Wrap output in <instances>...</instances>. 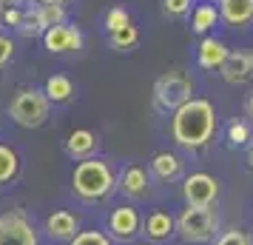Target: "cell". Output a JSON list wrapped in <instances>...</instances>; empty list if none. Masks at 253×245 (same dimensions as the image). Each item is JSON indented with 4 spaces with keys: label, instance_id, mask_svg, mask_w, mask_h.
Wrapping results in <instances>:
<instances>
[{
    "label": "cell",
    "instance_id": "obj_21",
    "mask_svg": "<svg viewBox=\"0 0 253 245\" xmlns=\"http://www.w3.org/2000/svg\"><path fill=\"white\" fill-rule=\"evenodd\" d=\"M35 17L37 23L43 26V32L51 26H63L66 23V9L60 3H46V6H35Z\"/></svg>",
    "mask_w": 253,
    "mask_h": 245
},
{
    "label": "cell",
    "instance_id": "obj_10",
    "mask_svg": "<svg viewBox=\"0 0 253 245\" xmlns=\"http://www.w3.org/2000/svg\"><path fill=\"white\" fill-rule=\"evenodd\" d=\"M142 237L148 240V243L154 245H162V243H168V240H173L176 237V220H173V214L171 211H165V208H154L142 220Z\"/></svg>",
    "mask_w": 253,
    "mask_h": 245
},
{
    "label": "cell",
    "instance_id": "obj_31",
    "mask_svg": "<svg viewBox=\"0 0 253 245\" xmlns=\"http://www.w3.org/2000/svg\"><path fill=\"white\" fill-rule=\"evenodd\" d=\"M26 0H0V12L3 9H17V6H23Z\"/></svg>",
    "mask_w": 253,
    "mask_h": 245
},
{
    "label": "cell",
    "instance_id": "obj_34",
    "mask_svg": "<svg viewBox=\"0 0 253 245\" xmlns=\"http://www.w3.org/2000/svg\"><path fill=\"white\" fill-rule=\"evenodd\" d=\"M48 3H60V6H63V3H66V0H48Z\"/></svg>",
    "mask_w": 253,
    "mask_h": 245
},
{
    "label": "cell",
    "instance_id": "obj_35",
    "mask_svg": "<svg viewBox=\"0 0 253 245\" xmlns=\"http://www.w3.org/2000/svg\"><path fill=\"white\" fill-rule=\"evenodd\" d=\"M251 57H253V51H251Z\"/></svg>",
    "mask_w": 253,
    "mask_h": 245
},
{
    "label": "cell",
    "instance_id": "obj_27",
    "mask_svg": "<svg viewBox=\"0 0 253 245\" xmlns=\"http://www.w3.org/2000/svg\"><path fill=\"white\" fill-rule=\"evenodd\" d=\"M17 32L26 37H35V35H43V26L37 23V17H35V9L32 12H26L23 14V23L17 26Z\"/></svg>",
    "mask_w": 253,
    "mask_h": 245
},
{
    "label": "cell",
    "instance_id": "obj_7",
    "mask_svg": "<svg viewBox=\"0 0 253 245\" xmlns=\"http://www.w3.org/2000/svg\"><path fill=\"white\" fill-rule=\"evenodd\" d=\"M105 231H108V237L117 240V243H131V240H137L139 231H142V217H139V211L134 208V205H117V208H111V214H108Z\"/></svg>",
    "mask_w": 253,
    "mask_h": 245
},
{
    "label": "cell",
    "instance_id": "obj_30",
    "mask_svg": "<svg viewBox=\"0 0 253 245\" xmlns=\"http://www.w3.org/2000/svg\"><path fill=\"white\" fill-rule=\"evenodd\" d=\"M14 54V43L9 40L6 35H0V66H6Z\"/></svg>",
    "mask_w": 253,
    "mask_h": 245
},
{
    "label": "cell",
    "instance_id": "obj_3",
    "mask_svg": "<svg viewBox=\"0 0 253 245\" xmlns=\"http://www.w3.org/2000/svg\"><path fill=\"white\" fill-rule=\"evenodd\" d=\"M176 237L188 245L213 243L219 231V214L213 205H185L176 217Z\"/></svg>",
    "mask_w": 253,
    "mask_h": 245
},
{
    "label": "cell",
    "instance_id": "obj_6",
    "mask_svg": "<svg viewBox=\"0 0 253 245\" xmlns=\"http://www.w3.org/2000/svg\"><path fill=\"white\" fill-rule=\"evenodd\" d=\"M0 245H40L35 222L23 211L0 214Z\"/></svg>",
    "mask_w": 253,
    "mask_h": 245
},
{
    "label": "cell",
    "instance_id": "obj_19",
    "mask_svg": "<svg viewBox=\"0 0 253 245\" xmlns=\"http://www.w3.org/2000/svg\"><path fill=\"white\" fill-rule=\"evenodd\" d=\"M43 94H46L48 103H69L74 97V83L66 74H51L43 86Z\"/></svg>",
    "mask_w": 253,
    "mask_h": 245
},
{
    "label": "cell",
    "instance_id": "obj_23",
    "mask_svg": "<svg viewBox=\"0 0 253 245\" xmlns=\"http://www.w3.org/2000/svg\"><path fill=\"white\" fill-rule=\"evenodd\" d=\"M248 140H251V126L245 120H230L228 123V146L242 148Z\"/></svg>",
    "mask_w": 253,
    "mask_h": 245
},
{
    "label": "cell",
    "instance_id": "obj_2",
    "mask_svg": "<svg viewBox=\"0 0 253 245\" xmlns=\"http://www.w3.org/2000/svg\"><path fill=\"white\" fill-rule=\"evenodd\" d=\"M71 191L83 202H100L117 191V171L103 157H91L74 165L71 171Z\"/></svg>",
    "mask_w": 253,
    "mask_h": 245
},
{
    "label": "cell",
    "instance_id": "obj_15",
    "mask_svg": "<svg viewBox=\"0 0 253 245\" xmlns=\"http://www.w3.org/2000/svg\"><path fill=\"white\" fill-rule=\"evenodd\" d=\"M219 20H225L233 29H245L253 23V0H219Z\"/></svg>",
    "mask_w": 253,
    "mask_h": 245
},
{
    "label": "cell",
    "instance_id": "obj_11",
    "mask_svg": "<svg viewBox=\"0 0 253 245\" xmlns=\"http://www.w3.org/2000/svg\"><path fill=\"white\" fill-rule=\"evenodd\" d=\"M117 188L123 191V197L137 202V199H145L151 194V177H148V171H145L142 165L131 163L117 174Z\"/></svg>",
    "mask_w": 253,
    "mask_h": 245
},
{
    "label": "cell",
    "instance_id": "obj_22",
    "mask_svg": "<svg viewBox=\"0 0 253 245\" xmlns=\"http://www.w3.org/2000/svg\"><path fill=\"white\" fill-rule=\"evenodd\" d=\"M139 40V32L137 26L128 23L126 29H120V32H111L108 35V43H111V49H117V51H128V49H134Z\"/></svg>",
    "mask_w": 253,
    "mask_h": 245
},
{
    "label": "cell",
    "instance_id": "obj_16",
    "mask_svg": "<svg viewBox=\"0 0 253 245\" xmlns=\"http://www.w3.org/2000/svg\"><path fill=\"white\" fill-rule=\"evenodd\" d=\"M228 54H230L228 46H225L219 37L208 35V37H202V43H199V49H196V63H199L205 71H219Z\"/></svg>",
    "mask_w": 253,
    "mask_h": 245
},
{
    "label": "cell",
    "instance_id": "obj_4",
    "mask_svg": "<svg viewBox=\"0 0 253 245\" xmlns=\"http://www.w3.org/2000/svg\"><path fill=\"white\" fill-rule=\"evenodd\" d=\"M48 111H51V103L37 89H20L9 103V117L20 129H40L48 120Z\"/></svg>",
    "mask_w": 253,
    "mask_h": 245
},
{
    "label": "cell",
    "instance_id": "obj_12",
    "mask_svg": "<svg viewBox=\"0 0 253 245\" xmlns=\"http://www.w3.org/2000/svg\"><path fill=\"white\" fill-rule=\"evenodd\" d=\"M43 46L51 51V54H69V51H77L83 46V35L80 29L74 26H51L43 32Z\"/></svg>",
    "mask_w": 253,
    "mask_h": 245
},
{
    "label": "cell",
    "instance_id": "obj_18",
    "mask_svg": "<svg viewBox=\"0 0 253 245\" xmlns=\"http://www.w3.org/2000/svg\"><path fill=\"white\" fill-rule=\"evenodd\" d=\"M219 23V9L211 3V0H205V3H196L194 12H191V29H194L196 35H205L213 29V26Z\"/></svg>",
    "mask_w": 253,
    "mask_h": 245
},
{
    "label": "cell",
    "instance_id": "obj_32",
    "mask_svg": "<svg viewBox=\"0 0 253 245\" xmlns=\"http://www.w3.org/2000/svg\"><path fill=\"white\" fill-rule=\"evenodd\" d=\"M245 111H248V117L253 120V92L248 94V100H245Z\"/></svg>",
    "mask_w": 253,
    "mask_h": 245
},
{
    "label": "cell",
    "instance_id": "obj_25",
    "mask_svg": "<svg viewBox=\"0 0 253 245\" xmlns=\"http://www.w3.org/2000/svg\"><path fill=\"white\" fill-rule=\"evenodd\" d=\"M69 245H111V237L105 231H97L94 228V231H80Z\"/></svg>",
    "mask_w": 253,
    "mask_h": 245
},
{
    "label": "cell",
    "instance_id": "obj_13",
    "mask_svg": "<svg viewBox=\"0 0 253 245\" xmlns=\"http://www.w3.org/2000/svg\"><path fill=\"white\" fill-rule=\"evenodd\" d=\"M222 80L230 83V86H245V83L253 80V57L251 51H230L225 63H222Z\"/></svg>",
    "mask_w": 253,
    "mask_h": 245
},
{
    "label": "cell",
    "instance_id": "obj_1",
    "mask_svg": "<svg viewBox=\"0 0 253 245\" xmlns=\"http://www.w3.org/2000/svg\"><path fill=\"white\" fill-rule=\"evenodd\" d=\"M216 134V108L205 97H191L171 111V140L185 151H199Z\"/></svg>",
    "mask_w": 253,
    "mask_h": 245
},
{
    "label": "cell",
    "instance_id": "obj_5",
    "mask_svg": "<svg viewBox=\"0 0 253 245\" xmlns=\"http://www.w3.org/2000/svg\"><path fill=\"white\" fill-rule=\"evenodd\" d=\"M191 97H194V80L185 71H168V74H162L160 80L154 83V105L162 114L176 111Z\"/></svg>",
    "mask_w": 253,
    "mask_h": 245
},
{
    "label": "cell",
    "instance_id": "obj_17",
    "mask_svg": "<svg viewBox=\"0 0 253 245\" xmlns=\"http://www.w3.org/2000/svg\"><path fill=\"white\" fill-rule=\"evenodd\" d=\"M148 168L160 183H173V180L182 177V160H179L173 151H157L154 157H151Z\"/></svg>",
    "mask_w": 253,
    "mask_h": 245
},
{
    "label": "cell",
    "instance_id": "obj_33",
    "mask_svg": "<svg viewBox=\"0 0 253 245\" xmlns=\"http://www.w3.org/2000/svg\"><path fill=\"white\" fill-rule=\"evenodd\" d=\"M248 163H251V171H253V146H251V151H248Z\"/></svg>",
    "mask_w": 253,
    "mask_h": 245
},
{
    "label": "cell",
    "instance_id": "obj_8",
    "mask_svg": "<svg viewBox=\"0 0 253 245\" xmlns=\"http://www.w3.org/2000/svg\"><path fill=\"white\" fill-rule=\"evenodd\" d=\"M182 199L185 205H213L219 199V180L216 177L205 174V171H196L188 174L182 180Z\"/></svg>",
    "mask_w": 253,
    "mask_h": 245
},
{
    "label": "cell",
    "instance_id": "obj_24",
    "mask_svg": "<svg viewBox=\"0 0 253 245\" xmlns=\"http://www.w3.org/2000/svg\"><path fill=\"white\" fill-rule=\"evenodd\" d=\"M128 23H131V17H128V12L123 9V6H114V9L105 12V29H108V35H111V32H120V29H126Z\"/></svg>",
    "mask_w": 253,
    "mask_h": 245
},
{
    "label": "cell",
    "instance_id": "obj_29",
    "mask_svg": "<svg viewBox=\"0 0 253 245\" xmlns=\"http://www.w3.org/2000/svg\"><path fill=\"white\" fill-rule=\"evenodd\" d=\"M23 14H26L23 6H17V9H3V12H0V20L6 26H14V29H17V26L23 23Z\"/></svg>",
    "mask_w": 253,
    "mask_h": 245
},
{
    "label": "cell",
    "instance_id": "obj_14",
    "mask_svg": "<svg viewBox=\"0 0 253 245\" xmlns=\"http://www.w3.org/2000/svg\"><path fill=\"white\" fill-rule=\"evenodd\" d=\"M97 134L94 131H88V129H74L66 137V157L69 160H74V163H83V160H91L94 157V151H97Z\"/></svg>",
    "mask_w": 253,
    "mask_h": 245
},
{
    "label": "cell",
    "instance_id": "obj_26",
    "mask_svg": "<svg viewBox=\"0 0 253 245\" xmlns=\"http://www.w3.org/2000/svg\"><path fill=\"white\" fill-rule=\"evenodd\" d=\"M213 245H253V234L248 231H225V234H216Z\"/></svg>",
    "mask_w": 253,
    "mask_h": 245
},
{
    "label": "cell",
    "instance_id": "obj_20",
    "mask_svg": "<svg viewBox=\"0 0 253 245\" xmlns=\"http://www.w3.org/2000/svg\"><path fill=\"white\" fill-rule=\"evenodd\" d=\"M17 174H20V157H17V151L12 146L0 143V188L14 183Z\"/></svg>",
    "mask_w": 253,
    "mask_h": 245
},
{
    "label": "cell",
    "instance_id": "obj_9",
    "mask_svg": "<svg viewBox=\"0 0 253 245\" xmlns=\"http://www.w3.org/2000/svg\"><path fill=\"white\" fill-rule=\"evenodd\" d=\"M43 231L51 243H71L77 234H80V220H77V214L69 208H57L51 211L43 222Z\"/></svg>",
    "mask_w": 253,
    "mask_h": 245
},
{
    "label": "cell",
    "instance_id": "obj_28",
    "mask_svg": "<svg viewBox=\"0 0 253 245\" xmlns=\"http://www.w3.org/2000/svg\"><path fill=\"white\" fill-rule=\"evenodd\" d=\"M191 9V0H162V12L168 17H179Z\"/></svg>",
    "mask_w": 253,
    "mask_h": 245
}]
</instances>
